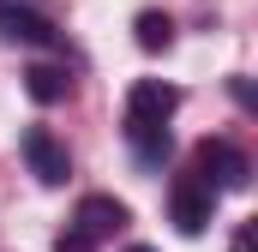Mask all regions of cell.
<instances>
[{"instance_id": "6da1fadb", "label": "cell", "mask_w": 258, "mask_h": 252, "mask_svg": "<svg viewBox=\"0 0 258 252\" xmlns=\"http://www.w3.org/2000/svg\"><path fill=\"white\" fill-rule=\"evenodd\" d=\"M198 180L210 192H240L252 180V162H246L228 138H204V144H198Z\"/></svg>"}, {"instance_id": "7a4b0ae2", "label": "cell", "mask_w": 258, "mask_h": 252, "mask_svg": "<svg viewBox=\"0 0 258 252\" xmlns=\"http://www.w3.org/2000/svg\"><path fill=\"white\" fill-rule=\"evenodd\" d=\"M168 204H174V228H180V234H204L210 216H216V192L204 186L198 174H180L174 192H168Z\"/></svg>"}, {"instance_id": "3957f363", "label": "cell", "mask_w": 258, "mask_h": 252, "mask_svg": "<svg viewBox=\"0 0 258 252\" xmlns=\"http://www.w3.org/2000/svg\"><path fill=\"white\" fill-rule=\"evenodd\" d=\"M24 162H30V174H36L42 186H60L66 174H72V162H66V144L48 132V126H30V132H24Z\"/></svg>"}, {"instance_id": "277c9868", "label": "cell", "mask_w": 258, "mask_h": 252, "mask_svg": "<svg viewBox=\"0 0 258 252\" xmlns=\"http://www.w3.org/2000/svg\"><path fill=\"white\" fill-rule=\"evenodd\" d=\"M174 108H180V90L162 84V78H138L126 96V120H168Z\"/></svg>"}, {"instance_id": "5b68a950", "label": "cell", "mask_w": 258, "mask_h": 252, "mask_svg": "<svg viewBox=\"0 0 258 252\" xmlns=\"http://www.w3.org/2000/svg\"><path fill=\"white\" fill-rule=\"evenodd\" d=\"M72 228H78V234H90V240H102V234L126 228V204H120V198H108V192H90V198L78 204Z\"/></svg>"}, {"instance_id": "8992f818", "label": "cell", "mask_w": 258, "mask_h": 252, "mask_svg": "<svg viewBox=\"0 0 258 252\" xmlns=\"http://www.w3.org/2000/svg\"><path fill=\"white\" fill-rule=\"evenodd\" d=\"M0 36L6 42H30V48H54V24L42 12H24V6H6L0 12Z\"/></svg>"}, {"instance_id": "52a82bcc", "label": "cell", "mask_w": 258, "mask_h": 252, "mask_svg": "<svg viewBox=\"0 0 258 252\" xmlns=\"http://www.w3.org/2000/svg\"><path fill=\"white\" fill-rule=\"evenodd\" d=\"M24 96H30V102H66V96H72V72H66V66H30V72H24Z\"/></svg>"}, {"instance_id": "ba28073f", "label": "cell", "mask_w": 258, "mask_h": 252, "mask_svg": "<svg viewBox=\"0 0 258 252\" xmlns=\"http://www.w3.org/2000/svg\"><path fill=\"white\" fill-rule=\"evenodd\" d=\"M126 138H132V150H138V162H162L174 150L168 120H126Z\"/></svg>"}, {"instance_id": "9c48e42d", "label": "cell", "mask_w": 258, "mask_h": 252, "mask_svg": "<svg viewBox=\"0 0 258 252\" xmlns=\"http://www.w3.org/2000/svg\"><path fill=\"white\" fill-rule=\"evenodd\" d=\"M168 42H174V18H168V12H144V18H138V48H144V54H162Z\"/></svg>"}, {"instance_id": "30bf717a", "label": "cell", "mask_w": 258, "mask_h": 252, "mask_svg": "<svg viewBox=\"0 0 258 252\" xmlns=\"http://www.w3.org/2000/svg\"><path fill=\"white\" fill-rule=\"evenodd\" d=\"M96 246V240H90V234H78V228H66L60 240H54V252H90Z\"/></svg>"}, {"instance_id": "8fae6325", "label": "cell", "mask_w": 258, "mask_h": 252, "mask_svg": "<svg viewBox=\"0 0 258 252\" xmlns=\"http://www.w3.org/2000/svg\"><path fill=\"white\" fill-rule=\"evenodd\" d=\"M234 252H252V240H246V234H240V240H234Z\"/></svg>"}, {"instance_id": "7c38bea8", "label": "cell", "mask_w": 258, "mask_h": 252, "mask_svg": "<svg viewBox=\"0 0 258 252\" xmlns=\"http://www.w3.org/2000/svg\"><path fill=\"white\" fill-rule=\"evenodd\" d=\"M126 252H150V246H126Z\"/></svg>"}]
</instances>
